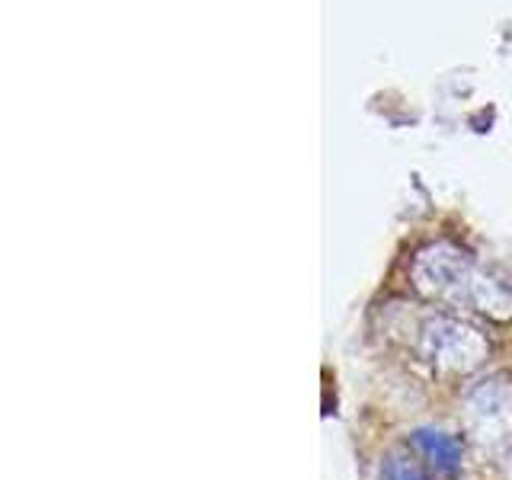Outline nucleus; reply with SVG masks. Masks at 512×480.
I'll return each instance as SVG.
<instances>
[{
    "mask_svg": "<svg viewBox=\"0 0 512 480\" xmlns=\"http://www.w3.org/2000/svg\"><path fill=\"white\" fill-rule=\"evenodd\" d=\"M480 269L471 253L461 250L452 240H432L423 250H416L410 263V285L426 301L452 304V308H471Z\"/></svg>",
    "mask_w": 512,
    "mask_h": 480,
    "instance_id": "f03ea898",
    "label": "nucleus"
},
{
    "mask_svg": "<svg viewBox=\"0 0 512 480\" xmlns=\"http://www.w3.org/2000/svg\"><path fill=\"white\" fill-rule=\"evenodd\" d=\"M413 352L436 378L458 381L487 365L490 340L471 320H461L452 314H426L416 324Z\"/></svg>",
    "mask_w": 512,
    "mask_h": 480,
    "instance_id": "f257e3e1",
    "label": "nucleus"
},
{
    "mask_svg": "<svg viewBox=\"0 0 512 480\" xmlns=\"http://www.w3.org/2000/svg\"><path fill=\"white\" fill-rule=\"evenodd\" d=\"M378 480H432V474L420 461V455L407 445V452L384 455L381 468H378Z\"/></svg>",
    "mask_w": 512,
    "mask_h": 480,
    "instance_id": "39448f33",
    "label": "nucleus"
},
{
    "mask_svg": "<svg viewBox=\"0 0 512 480\" xmlns=\"http://www.w3.org/2000/svg\"><path fill=\"white\" fill-rule=\"evenodd\" d=\"M407 445L413 448L420 461L429 468L432 480H455L461 471V458H464V445L458 436L452 432H442V429H413L407 436Z\"/></svg>",
    "mask_w": 512,
    "mask_h": 480,
    "instance_id": "20e7f679",
    "label": "nucleus"
},
{
    "mask_svg": "<svg viewBox=\"0 0 512 480\" xmlns=\"http://www.w3.org/2000/svg\"><path fill=\"white\" fill-rule=\"evenodd\" d=\"M471 429L487 448H509L512 445V381L506 375H493L480 381L468 394Z\"/></svg>",
    "mask_w": 512,
    "mask_h": 480,
    "instance_id": "7ed1b4c3",
    "label": "nucleus"
}]
</instances>
